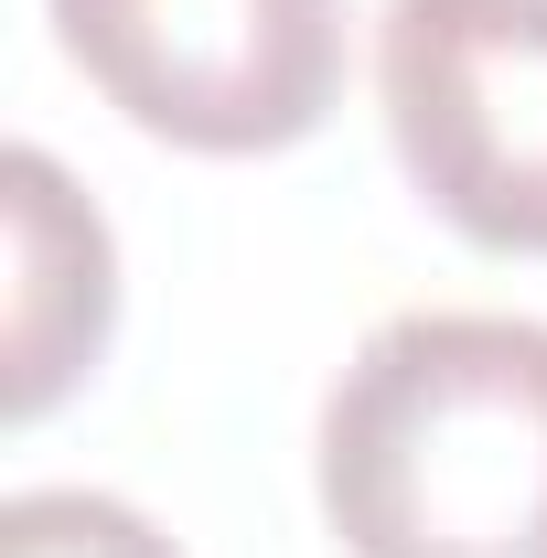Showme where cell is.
I'll return each mask as SVG.
<instances>
[{"label": "cell", "mask_w": 547, "mask_h": 558, "mask_svg": "<svg viewBox=\"0 0 547 558\" xmlns=\"http://www.w3.org/2000/svg\"><path fill=\"white\" fill-rule=\"evenodd\" d=\"M343 558H547V323L398 312L323 398Z\"/></svg>", "instance_id": "cell-1"}, {"label": "cell", "mask_w": 547, "mask_h": 558, "mask_svg": "<svg viewBox=\"0 0 547 558\" xmlns=\"http://www.w3.org/2000/svg\"><path fill=\"white\" fill-rule=\"evenodd\" d=\"M75 75L130 130L269 161L333 119L343 97V0H44Z\"/></svg>", "instance_id": "cell-2"}, {"label": "cell", "mask_w": 547, "mask_h": 558, "mask_svg": "<svg viewBox=\"0 0 547 558\" xmlns=\"http://www.w3.org/2000/svg\"><path fill=\"white\" fill-rule=\"evenodd\" d=\"M376 97L418 205L494 258H547V0H387Z\"/></svg>", "instance_id": "cell-3"}, {"label": "cell", "mask_w": 547, "mask_h": 558, "mask_svg": "<svg viewBox=\"0 0 547 558\" xmlns=\"http://www.w3.org/2000/svg\"><path fill=\"white\" fill-rule=\"evenodd\" d=\"M0 226H11V301H0V418H33L65 398L75 376H97L108 323H119V247L108 215L65 183L54 150H11L0 161Z\"/></svg>", "instance_id": "cell-4"}, {"label": "cell", "mask_w": 547, "mask_h": 558, "mask_svg": "<svg viewBox=\"0 0 547 558\" xmlns=\"http://www.w3.org/2000/svg\"><path fill=\"white\" fill-rule=\"evenodd\" d=\"M0 558H183L139 505L86 484H33L0 505Z\"/></svg>", "instance_id": "cell-5"}]
</instances>
